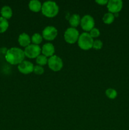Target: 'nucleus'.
<instances>
[{
    "instance_id": "f257e3e1",
    "label": "nucleus",
    "mask_w": 129,
    "mask_h": 130,
    "mask_svg": "<svg viewBox=\"0 0 129 130\" xmlns=\"http://www.w3.org/2000/svg\"><path fill=\"white\" fill-rule=\"evenodd\" d=\"M24 51L18 47H12L8 50L5 54V59L11 65H18L25 58Z\"/></svg>"
},
{
    "instance_id": "f03ea898",
    "label": "nucleus",
    "mask_w": 129,
    "mask_h": 130,
    "mask_svg": "<svg viewBox=\"0 0 129 130\" xmlns=\"http://www.w3.org/2000/svg\"><path fill=\"white\" fill-rule=\"evenodd\" d=\"M41 11L44 16L49 18L54 17L59 12V6L53 1H44L42 4Z\"/></svg>"
},
{
    "instance_id": "7ed1b4c3",
    "label": "nucleus",
    "mask_w": 129,
    "mask_h": 130,
    "mask_svg": "<svg viewBox=\"0 0 129 130\" xmlns=\"http://www.w3.org/2000/svg\"><path fill=\"white\" fill-rule=\"evenodd\" d=\"M78 45L81 49L88 50L92 48L94 43V39L91 36L89 32H84L80 34L78 41Z\"/></svg>"
},
{
    "instance_id": "20e7f679",
    "label": "nucleus",
    "mask_w": 129,
    "mask_h": 130,
    "mask_svg": "<svg viewBox=\"0 0 129 130\" xmlns=\"http://www.w3.org/2000/svg\"><path fill=\"white\" fill-rule=\"evenodd\" d=\"M79 32L75 27H68L64 33V38L66 42L70 44H73L78 41L79 38Z\"/></svg>"
},
{
    "instance_id": "39448f33",
    "label": "nucleus",
    "mask_w": 129,
    "mask_h": 130,
    "mask_svg": "<svg viewBox=\"0 0 129 130\" xmlns=\"http://www.w3.org/2000/svg\"><path fill=\"white\" fill-rule=\"evenodd\" d=\"M48 64L50 69L54 72H57L63 68V62L60 57L54 55L48 58Z\"/></svg>"
},
{
    "instance_id": "423d86ee",
    "label": "nucleus",
    "mask_w": 129,
    "mask_h": 130,
    "mask_svg": "<svg viewBox=\"0 0 129 130\" xmlns=\"http://www.w3.org/2000/svg\"><path fill=\"white\" fill-rule=\"evenodd\" d=\"M24 51L25 57L29 58H34L40 55L41 53V48L39 46V45L30 44L29 46L25 47Z\"/></svg>"
},
{
    "instance_id": "0eeeda50",
    "label": "nucleus",
    "mask_w": 129,
    "mask_h": 130,
    "mask_svg": "<svg viewBox=\"0 0 129 130\" xmlns=\"http://www.w3.org/2000/svg\"><path fill=\"white\" fill-rule=\"evenodd\" d=\"M80 26L83 30L86 32H89L94 27V19L90 15H85L81 18Z\"/></svg>"
},
{
    "instance_id": "6e6552de",
    "label": "nucleus",
    "mask_w": 129,
    "mask_h": 130,
    "mask_svg": "<svg viewBox=\"0 0 129 130\" xmlns=\"http://www.w3.org/2000/svg\"><path fill=\"white\" fill-rule=\"evenodd\" d=\"M58 35V30L52 25H48L42 30V36L44 39L48 41H52L55 39Z\"/></svg>"
},
{
    "instance_id": "1a4fd4ad",
    "label": "nucleus",
    "mask_w": 129,
    "mask_h": 130,
    "mask_svg": "<svg viewBox=\"0 0 129 130\" xmlns=\"http://www.w3.org/2000/svg\"><path fill=\"white\" fill-rule=\"evenodd\" d=\"M123 8L121 0H110L107 4V8L111 13H118Z\"/></svg>"
},
{
    "instance_id": "9d476101",
    "label": "nucleus",
    "mask_w": 129,
    "mask_h": 130,
    "mask_svg": "<svg viewBox=\"0 0 129 130\" xmlns=\"http://www.w3.org/2000/svg\"><path fill=\"white\" fill-rule=\"evenodd\" d=\"M34 64L28 60H24L18 65V69L21 73L24 74H29L33 72Z\"/></svg>"
},
{
    "instance_id": "9b49d317",
    "label": "nucleus",
    "mask_w": 129,
    "mask_h": 130,
    "mask_svg": "<svg viewBox=\"0 0 129 130\" xmlns=\"http://www.w3.org/2000/svg\"><path fill=\"white\" fill-rule=\"evenodd\" d=\"M41 52L42 55L47 57H51L54 55L55 52V48L51 43H46L43 44L41 48Z\"/></svg>"
},
{
    "instance_id": "f8f14e48",
    "label": "nucleus",
    "mask_w": 129,
    "mask_h": 130,
    "mask_svg": "<svg viewBox=\"0 0 129 130\" xmlns=\"http://www.w3.org/2000/svg\"><path fill=\"white\" fill-rule=\"evenodd\" d=\"M19 44L22 47H27L30 44L31 42V38L29 36L28 34L25 32H23L19 35L18 39Z\"/></svg>"
},
{
    "instance_id": "ddd939ff",
    "label": "nucleus",
    "mask_w": 129,
    "mask_h": 130,
    "mask_svg": "<svg viewBox=\"0 0 129 130\" xmlns=\"http://www.w3.org/2000/svg\"><path fill=\"white\" fill-rule=\"evenodd\" d=\"M29 8L32 11L39 12L41 11L42 3L39 0H31L29 3Z\"/></svg>"
},
{
    "instance_id": "4468645a",
    "label": "nucleus",
    "mask_w": 129,
    "mask_h": 130,
    "mask_svg": "<svg viewBox=\"0 0 129 130\" xmlns=\"http://www.w3.org/2000/svg\"><path fill=\"white\" fill-rule=\"evenodd\" d=\"M1 17L6 19H9L12 17L13 10L10 6L8 5H5L1 9Z\"/></svg>"
},
{
    "instance_id": "2eb2a0df",
    "label": "nucleus",
    "mask_w": 129,
    "mask_h": 130,
    "mask_svg": "<svg viewBox=\"0 0 129 130\" xmlns=\"http://www.w3.org/2000/svg\"><path fill=\"white\" fill-rule=\"evenodd\" d=\"M81 18L80 15L77 13L72 14L69 19V24L72 27L76 28L80 24Z\"/></svg>"
},
{
    "instance_id": "dca6fc26",
    "label": "nucleus",
    "mask_w": 129,
    "mask_h": 130,
    "mask_svg": "<svg viewBox=\"0 0 129 130\" xmlns=\"http://www.w3.org/2000/svg\"><path fill=\"white\" fill-rule=\"evenodd\" d=\"M9 27V22L7 19L0 17V33H3L6 31Z\"/></svg>"
},
{
    "instance_id": "f3484780",
    "label": "nucleus",
    "mask_w": 129,
    "mask_h": 130,
    "mask_svg": "<svg viewBox=\"0 0 129 130\" xmlns=\"http://www.w3.org/2000/svg\"><path fill=\"white\" fill-rule=\"evenodd\" d=\"M115 15L113 13H111L110 12L106 13L104 15L103 17H102V20L103 22L106 24H111V23L113 22L114 20H115Z\"/></svg>"
},
{
    "instance_id": "a211bd4d",
    "label": "nucleus",
    "mask_w": 129,
    "mask_h": 130,
    "mask_svg": "<svg viewBox=\"0 0 129 130\" xmlns=\"http://www.w3.org/2000/svg\"><path fill=\"white\" fill-rule=\"evenodd\" d=\"M42 36L40 35L39 33H34V34L32 36L31 42L32 43V44L39 45L40 43H42Z\"/></svg>"
},
{
    "instance_id": "6ab92c4d",
    "label": "nucleus",
    "mask_w": 129,
    "mask_h": 130,
    "mask_svg": "<svg viewBox=\"0 0 129 130\" xmlns=\"http://www.w3.org/2000/svg\"><path fill=\"white\" fill-rule=\"evenodd\" d=\"M48 57L44 56V55H40L36 58V62L37 65L40 66H45L48 63Z\"/></svg>"
},
{
    "instance_id": "aec40b11",
    "label": "nucleus",
    "mask_w": 129,
    "mask_h": 130,
    "mask_svg": "<svg viewBox=\"0 0 129 130\" xmlns=\"http://www.w3.org/2000/svg\"><path fill=\"white\" fill-rule=\"evenodd\" d=\"M106 95L110 99H115L117 96V91L113 88H108L105 91Z\"/></svg>"
},
{
    "instance_id": "412c9836",
    "label": "nucleus",
    "mask_w": 129,
    "mask_h": 130,
    "mask_svg": "<svg viewBox=\"0 0 129 130\" xmlns=\"http://www.w3.org/2000/svg\"><path fill=\"white\" fill-rule=\"evenodd\" d=\"M44 69L43 68L42 66H39V65H36V66H34V70H33V72L35 74L37 75H41L44 73Z\"/></svg>"
},
{
    "instance_id": "4be33fe9",
    "label": "nucleus",
    "mask_w": 129,
    "mask_h": 130,
    "mask_svg": "<svg viewBox=\"0 0 129 130\" xmlns=\"http://www.w3.org/2000/svg\"><path fill=\"white\" fill-rule=\"evenodd\" d=\"M89 34L92 38H96L99 36L101 33H100L99 29L96 27H94L93 29L90 30Z\"/></svg>"
},
{
    "instance_id": "5701e85b",
    "label": "nucleus",
    "mask_w": 129,
    "mask_h": 130,
    "mask_svg": "<svg viewBox=\"0 0 129 130\" xmlns=\"http://www.w3.org/2000/svg\"><path fill=\"white\" fill-rule=\"evenodd\" d=\"M102 46H103V43H102L101 40H100V39H96V40H94L93 46H92V48H93L94 49L100 50L102 48Z\"/></svg>"
},
{
    "instance_id": "b1692460",
    "label": "nucleus",
    "mask_w": 129,
    "mask_h": 130,
    "mask_svg": "<svg viewBox=\"0 0 129 130\" xmlns=\"http://www.w3.org/2000/svg\"><path fill=\"white\" fill-rule=\"evenodd\" d=\"M108 1V0H96V3H98L100 5H107Z\"/></svg>"
},
{
    "instance_id": "393cba45",
    "label": "nucleus",
    "mask_w": 129,
    "mask_h": 130,
    "mask_svg": "<svg viewBox=\"0 0 129 130\" xmlns=\"http://www.w3.org/2000/svg\"><path fill=\"white\" fill-rule=\"evenodd\" d=\"M0 53H1V48H0Z\"/></svg>"
}]
</instances>
